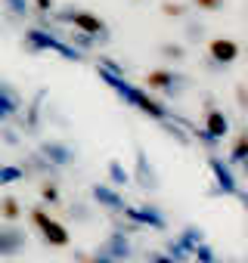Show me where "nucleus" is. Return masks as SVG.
<instances>
[{"instance_id": "5701e85b", "label": "nucleus", "mask_w": 248, "mask_h": 263, "mask_svg": "<svg viewBox=\"0 0 248 263\" xmlns=\"http://www.w3.org/2000/svg\"><path fill=\"white\" fill-rule=\"evenodd\" d=\"M162 10H165V16H171V19H183V16H186V7H183V4H165Z\"/></svg>"}, {"instance_id": "6ab92c4d", "label": "nucleus", "mask_w": 248, "mask_h": 263, "mask_svg": "<svg viewBox=\"0 0 248 263\" xmlns=\"http://www.w3.org/2000/svg\"><path fill=\"white\" fill-rule=\"evenodd\" d=\"M75 263H115L105 251H75Z\"/></svg>"}, {"instance_id": "2f4dec72", "label": "nucleus", "mask_w": 248, "mask_h": 263, "mask_svg": "<svg viewBox=\"0 0 248 263\" xmlns=\"http://www.w3.org/2000/svg\"><path fill=\"white\" fill-rule=\"evenodd\" d=\"M211 263H220V260H211Z\"/></svg>"}, {"instance_id": "9d476101", "label": "nucleus", "mask_w": 248, "mask_h": 263, "mask_svg": "<svg viewBox=\"0 0 248 263\" xmlns=\"http://www.w3.org/2000/svg\"><path fill=\"white\" fill-rule=\"evenodd\" d=\"M53 167H68L72 161H75V152L65 146V143H56V140H47V143H41V149H38Z\"/></svg>"}, {"instance_id": "f03ea898", "label": "nucleus", "mask_w": 248, "mask_h": 263, "mask_svg": "<svg viewBox=\"0 0 248 263\" xmlns=\"http://www.w3.org/2000/svg\"><path fill=\"white\" fill-rule=\"evenodd\" d=\"M31 226L41 232V238L50 245V248H68L72 245V235H68V229L56 220V217H50L44 208H31Z\"/></svg>"}, {"instance_id": "ddd939ff", "label": "nucleus", "mask_w": 248, "mask_h": 263, "mask_svg": "<svg viewBox=\"0 0 248 263\" xmlns=\"http://www.w3.org/2000/svg\"><path fill=\"white\" fill-rule=\"evenodd\" d=\"M134 180L146 189V192H152V189H158V177H155V171H152V164H149V158L143 155V152H137V167H134Z\"/></svg>"}, {"instance_id": "a878e982", "label": "nucleus", "mask_w": 248, "mask_h": 263, "mask_svg": "<svg viewBox=\"0 0 248 263\" xmlns=\"http://www.w3.org/2000/svg\"><path fill=\"white\" fill-rule=\"evenodd\" d=\"M168 254H171V257H174V260H177V263H189V260H192V257H186V254H183V251H180V248H177V245H174V241H171V245H168Z\"/></svg>"}, {"instance_id": "bb28decb", "label": "nucleus", "mask_w": 248, "mask_h": 263, "mask_svg": "<svg viewBox=\"0 0 248 263\" xmlns=\"http://www.w3.org/2000/svg\"><path fill=\"white\" fill-rule=\"evenodd\" d=\"M149 263H177V260H174L168 251H165V254H162V251H152V254H149Z\"/></svg>"}, {"instance_id": "39448f33", "label": "nucleus", "mask_w": 248, "mask_h": 263, "mask_svg": "<svg viewBox=\"0 0 248 263\" xmlns=\"http://www.w3.org/2000/svg\"><path fill=\"white\" fill-rule=\"evenodd\" d=\"M124 217H128L131 223H137V226H149V229H158V232L168 229L165 214H162L158 208H152V204H143V208H124Z\"/></svg>"}, {"instance_id": "7c9ffc66", "label": "nucleus", "mask_w": 248, "mask_h": 263, "mask_svg": "<svg viewBox=\"0 0 248 263\" xmlns=\"http://www.w3.org/2000/svg\"><path fill=\"white\" fill-rule=\"evenodd\" d=\"M245 263H248V251H245Z\"/></svg>"}, {"instance_id": "f257e3e1", "label": "nucleus", "mask_w": 248, "mask_h": 263, "mask_svg": "<svg viewBox=\"0 0 248 263\" xmlns=\"http://www.w3.org/2000/svg\"><path fill=\"white\" fill-rule=\"evenodd\" d=\"M102 78L118 90V96H121L124 102H131V105L140 108L143 115H149V118H155V121H168V118H171L168 108L155 99V93H146V90H140V87H131L128 81H121L118 74H105V71H102Z\"/></svg>"}, {"instance_id": "423d86ee", "label": "nucleus", "mask_w": 248, "mask_h": 263, "mask_svg": "<svg viewBox=\"0 0 248 263\" xmlns=\"http://www.w3.org/2000/svg\"><path fill=\"white\" fill-rule=\"evenodd\" d=\"M208 59H211V65H229L239 59V44L229 37H214V41H208Z\"/></svg>"}, {"instance_id": "20e7f679", "label": "nucleus", "mask_w": 248, "mask_h": 263, "mask_svg": "<svg viewBox=\"0 0 248 263\" xmlns=\"http://www.w3.org/2000/svg\"><path fill=\"white\" fill-rule=\"evenodd\" d=\"M99 251H105L115 263H128L131 257H134V245H131V232H124V229H112L105 238H102V245H99Z\"/></svg>"}, {"instance_id": "412c9836", "label": "nucleus", "mask_w": 248, "mask_h": 263, "mask_svg": "<svg viewBox=\"0 0 248 263\" xmlns=\"http://www.w3.org/2000/svg\"><path fill=\"white\" fill-rule=\"evenodd\" d=\"M22 177H25L22 167H0V186H10V183H16Z\"/></svg>"}, {"instance_id": "aec40b11", "label": "nucleus", "mask_w": 248, "mask_h": 263, "mask_svg": "<svg viewBox=\"0 0 248 263\" xmlns=\"http://www.w3.org/2000/svg\"><path fill=\"white\" fill-rule=\"evenodd\" d=\"M109 180H112L115 186H128V183H131V174L124 171L118 161H109Z\"/></svg>"}, {"instance_id": "7ed1b4c3", "label": "nucleus", "mask_w": 248, "mask_h": 263, "mask_svg": "<svg viewBox=\"0 0 248 263\" xmlns=\"http://www.w3.org/2000/svg\"><path fill=\"white\" fill-rule=\"evenodd\" d=\"M25 248H28V232L19 223H7V220L0 223V260L19 257Z\"/></svg>"}, {"instance_id": "2eb2a0df", "label": "nucleus", "mask_w": 248, "mask_h": 263, "mask_svg": "<svg viewBox=\"0 0 248 263\" xmlns=\"http://www.w3.org/2000/svg\"><path fill=\"white\" fill-rule=\"evenodd\" d=\"M22 171H25V174H53V164H50L41 152H34V155H28V158L22 161Z\"/></svg>"}, {"instance_id": "b1692460", "label": "nucleus", "mask_w": 248, "mask_h": 263, "mask_svg": "<svg viewBox=\"0 0 248 263\" xmlns=\"http://www.w3.org/2000/svg\"><path fill=\"white\" fill-rule=\"evenodd\" d=\"M0 140H4L7 146H19V134L13 127H0Z\"/></svg>"}, {"instance_id": "9b49d317", "label": "nucleus", "mask_w": 248, "mask_h": 263, "mask_svg": "<svg viewBox=\"0 0 248 263\" xmlns=\"http://www.w3.org/2000/svg\"><path fill=\"white\" fill-rule=\"evenodd\" d=\"M208 164H211V174H214V180H217V189L226 192V195H239V186H236V177H233L229 164L220 161V158H211Z\"/></svg>"}, {"instance_id": "4468645a", "label": "nucleus", "mask_w": 248, "mask_h": 263, "mask_svg": "<svg viewBox=\"0 0 248 263\" xmlns=\"http://www.w3.org/2000/svg\"><path fill=\"white\" fill-rule=\"evenodd\" d=\"M205 241V235H202V229L199 226H186V229H180V235L174 238V245L186 254V257H192L196 260V248Z\"/></svg>"}, {"instance_id": "1a4fd4ad", "label": "nucleus", "mask_w": 248, "mask_h": 263, "mask_svg": "<svg viewBox=\"0 0 248 263\" xmlns=\"http://www.w3.org/2000/svg\"><path fill=\"white\" fill-rule=\"evenodd\" d=\"M229 134V118L223 115V111H217V108H208L205 111V130H202V137L205 140H223Z\"/></svg>"}, {"instance_id": "cd10ccee", "label": "nucleus", "mask_w": 248, "mask_h": 263, "mask_svg": "<svg viewBox=\"0 0 248 263\" xmlns=\"http://www.w3.org/2000/svg\"><path fill=\"white\" fill-rule=\"evenodd\" d=\"M165 56H171V59H183V50H180V47H165Z\"/></svg>"}, {"instance_id": "c85d7f7f", "label": "nucleus", "mask_w": 248, "mask_h": 263, "mask_svg": "<svg viewBox=\"0 0 248 263\" xmlns=\"http://www.w3.org/2000/svg\"><path fill=\"white\" fill-rule=\"evenodd\" d=\"M34 7H38V10H50V7H53V0H34Z\"/></svg>"}, {"instance_id": "f8f14e48", "label": "nucleus", "mask_w": 248, "mask_h": 263, "mask_svg": "<svg viewBox=\"0 0 248 263\" xmlns=\"http://www.w3.org/2000/svg\"><path fill=\"white\" fill-rule=\"evenodd\" d=\"M72 22H75V28H78V31L93 34V37H96V34H102V28H105V25H102V19H99L96 13H90V10H75V13H72Z\"/></svg>"}, {"instance_id": "dca6fc26", "label": "nucleus", "mask_w": 248, "mask_h": 263, "mask_svg": "<svg viewBox=\"0 0 248 263\" xmlns=\"http://www.w3.org/2000/svg\"><path fill=\"white\" fill-rule=\"evenodd\" d=\"M0 217H4L7 223H16L22 217V204L13 195H4V198H0Z\"/></svg>"}, {"instance_id": "393cba45", "label": "nucleus", "mask_w": 248, "mask_h": 263, "mask_svg": "<svg viewBox=\"0 0 248 263\" xmlns=\"http://www.w3.org/2000/svg\"><path fill=\"white\" fill-rule=\"evenodd\" d=\"M196 7H199V10H205V13H214V10H220V7H223V0H196Z\"/></svg>"}, {"instance_id": "0eeeda50", "label": "nucleus", "mask_w": 248, "mask_h": 263, "mask_svg": "<svg viewBox=\"0 0 248 263\" xmlns=\"http://www.w3.org/2000/svg\"><path fill=\"white\" fill-rule=\"evenodd\" d=\"M183 81L177 78V71H168V68H155V71H149L146 74V87L152 90V93H165V96H177L174 90L180 87Z\"/></svg>"}, {"instance_id": "f3484780", "label": "nucleus", "mask_w": 248, "mask_h": 263, "mask_svg": "<svg viewBox=\"0 0 248 263\" xmlns=\"http://www.w3.org/2000/svg\"><path fill=\"white\" fill-rule=\"evenodd\" d=\"M41 198H44V204H59L62 201V192H59V183L53 180V177H47L44 183H41Z\"/></svg>"}, {"instance_id": "c756f323", "label": "nucleus", "mask_w": 248, "mask_h": 263, "mask_svg": "<svg viewBox=\"0 0 248 263\" xmlns=\"http://www.w3.org/2000/svg\"><path fill=\"white\" fill-rule=\"evenodd\" d=\"M236 198H239V201H242V208H245V214H248V192H239V195H236Z\"/></svg>"}, {"instance_id": "4be33fe9", "label": "nucleus", "mask_w": 248, "mask_h": 263, "mask_svg": "<svg viewBox=\"0 0 248 263\" xmlns=\"http://www.w3.org/2000/svg\"><path fill=\"white\" fill-rule=\"evenodd\" d=\"M211 260H217V257H214V248H211L208 241H202V245L196 248V263H211Z\"/></svg>"}, {"instance_id": "6e6552de", "label": "nucleus", "mask_w": 248, "mask_h": 263, "mask_svg": "<svg viewBox=\"0 0 248 263\" xmlns=\"http://www.w3.org/2000/svg\"><path fill=\"white\" fill-rule=\"evenodd\" d=\"M90 192H93V201L99 204V208H105L109 214H124V198H121V192H115L112 186H105V183H93L90 186Z\"/></svg>"}, {"instance_id": "a211bd4d", "label": "nucleus", "mask_w": 248, "mask_h": 263, "mask_svg": "<svg viewBox=\"0 0 248 263\" xmlns=\"http://www.w3.org/2000/svg\"><path fill=\"white\" fill-rule=\"evenodd\" d=\"M68 217H72L75 223H90V220H93V208L84 204V201H72V204H68Z\"/></svg>"}]
</instances>
